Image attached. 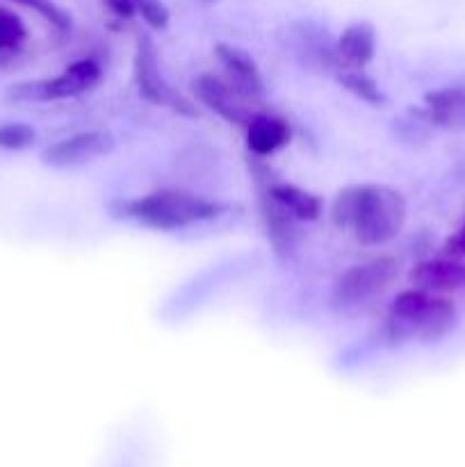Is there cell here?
<instances>
[{"label": "cell", "instance_id": "cell-1", "mask_svg": "<svg viewBox=\"0 0 465 467\" xmlns=\"http://www.w3.org/2000/svg\"><path fill=\"white\" fill-rule=\"evenodd\" d=\"M408 217L401 192L388 185H349L336 196L331 222L358 244L381 246L395 240Z\"/></svg>", "mask_w": 465, "mask_h": 467}, {"label": "cell", "instance_id": "cell-2", "mask_svg": "<svg viewBox=\"0 0 465 467\" xmlns=\"http://www.w3.org/2000/svg\"><path fill=\"white\" fill-rule=\"evenodd\" d=\"M456 327V308L445 296H433L431 292L408 290L401 292L390 306L381 337L386 345L401 347L410 340L438 342Z\"/></svg>", "mask_w": 465, "mask_h": 467}, {"label": "cell", "instance_id": "cell-3", "mask_svg": "<svg viewBox=\"0 0 465 467\" xmlns=\"http://www.w3.org/2000/svg\"><path fill=\"white\" fill-rule=\"evenodd\" d=\"M114 219H130L155 231H178L191 223L208 222L223 213V205L190 192H155L130 201H117L109 208Z\"/></svg>", "mask_w": 465, "mask_h": 467}, {"label": "cell", "instance_id": "cell-4", "mask_svg": "<svg viewBox=\"0 0 465 467\" xmlns=\"http://www.w3.org/2000/svg\"><path fill=\"white\" fill-rule=\"evenodd\" d=\"M397 276V263L392 258H377L354 265L337 278L333 287V306L337 310H356L372 304L388 290Z\"/></svg>", "mask_w": 465, "mask_h": 467}, {"label": "cell", "instance_id": "cell-5", "mask_svg": "<svg viewBox=\"0 0 465 467\" xmlns=\"http://www.w3.org/2000/svg\"><path fill=\"white\" fill-rule=\"evenodd\" d=\"M100 80V67L94 59H80L73 62L71 67L64 68L59 76L48 78V80H35L23 82V85L12 87L7 91L9 100H35V103H46V100H59V99H73L91 87L98 85Z\"/></svg>", "mask_w": 465, "mask_h": 467}, {"label": "cell", "instance_id": "cell-6", "mask_svg": "<svg viewBox=\"0 0 465 467\" xmlns=\"http://www.w3.org/2000/svg\"><path fill=\"white\" fill-rule=\"evenodd\" d=\"M135 82L137 91L144 100L153 105H162V108L173 109L185 117H196V108L187 99H182L176 89L167 82V78L160 71L158 48L150 41V36H140L137 41L135 53Z\"/></svg>", "mask_w": 465, "mask_h": 467}, {"label": "cell", "instance_id": "cell-7", "mask_svg": "<svg viewBox=\"0 0 465 467\" xmlns=\"http://www.w3.org/2000/svg\"><path fill=\"white\" fill-rule=\"evenodd\" d=\"M114 149V137L103 130L78 132L68 140L57 141L44 150V162L53 169H71L80 164L91 162L96 158H103Z\"/></svg>", "mask_w": 465, "mask_h": 467}, {"label": "cell", "instance_id": "cell-8", "mask_svg": "<svg viewBox=\"0 0 465 467\" xmlns=\"http://www.w3.org/2000/svg\"><path fill=\"white\" fill-rule=\"evenodd\" d=\"M194 91L203 105H208L214 114L226 119L228 123H237L244 126L251 121L253 112H251L246 96H242L231 82H223L214 76H201L194 82Z\"/></svg>", "mask_w": 465, "mask_h": 467}, {"label": "cell", "instance_id": "cell-9", "mask_svg": "<svg viewBox=\"0 0 465 467\" xmlns=\"http://www.w3.org/2000/svg\"><path fill=\"white\" fill-rule=\"evenodd\" d=\"M214 55L222 62V67L226 68L228 82L242 96H246L249 100H255L263 96V78H260L253 57L246 50L235 48V46L217 44L214 46Z\"/></svg>", "mask_w": 465, "mask_h": 467}, {"label": "cell", "instance_id": "cell-10", "mask_svg": "<svg viewBox=\"0 0 465 467\" xmlns=\"http://www.w3.org/2000/svg\"><path fill=\"white\" fill-rule=\"evenodd\" d=\"M263 219H264V228H267V237L272 242L274 251H276L281 258H287L296 251L301 240V231H299V219L290 213V210L283 208L276 199H272L269 194L263 196Z\"/></svg>", "mask_w": 465, "mask_h": 467}, {"label": "cell", "instance_id": "cell-11", "mask_svg": "<svg viewBox=\"0 0 465 467\" xmlns=\"http://www.w3.org/2000/svg\"><path fill=\"white\" fill-rule=\"evenodd\" d=\"M424 109L418 112L433 126L447 130H465V89L463 87H445V89L429 91L424 96Z\"/></svg>", "mask_w": 465, "mask_h": 467}, {"label": "cell", "instance_id": "cell-12", "mask_svg": "<svg viewBox=\"0 0 465 467\" xmlns=\"http://www.w3.org/2000/svg\"><path fill=\"white\" fill-rule=\"evenodd\" d=\"M410 283L424 292L465 290V263H459L456 258L419 263L410 272Z\"/></svg>", "mask_w": 465, "mask_h": 467}, {"label": "cell", "instance_id": "cell-13", "mask_svg": "<svg viewBox=\"0 0 465 467\" xmlns=\"http://www.w3.org/2000/svg\"><path fill=\"white\" fill-rule=\"evenodd\" d=\"M290 141V123L274 114H253L246 123V144L255 155H272Z\"/></svg>", "mask_w": 465, "mask_h": 467}, {"label": "cell", "instance_id": "cell-14", "mask_svg": "<svg viewBox=\"0 0 465 467\" xmlns=\"http://www.w3.org/2000/svg\"><path fill=\"white\" fill-rule=\"evenodd\" d=\"M374 50H377V36L369 23H354L340 35L336 44L337 59L345 62V67L363 68L372 62Z\"/></svg>", "mask_w": 465, "mask_h": 467}, {"label": "cell", "instance_id": "cell-15", "mask_svg": "<svg viewBox=\"0 0 465 467\" xmlns=\"http://www.w3.org/2000/svg\"><path fill=\"white\" fill-rule=\"evenodd\" d=\"M267 194L276 199L283 208L290 210L299 222H315L322 214V201L315 194H310V192L299 190L294 185H285V182L269 185Z\"/></svg>", "mask_w": 465, "mask_h": 467}, {"label": "cell", "instance_id": "cell-16", "mask_svg": "<svg viewBox=\"0 0 465 467\" xmlns=\"http://www.w3.org/2000/svg\"><path fill=\"white\" fill-rule=\"evenodd\" d=\"M27 30L21 16L12 9L0 7V53H16L26 44Z\"/></svg>", "mask_w": 465, "mask_h": 467}, {"label": "cell", "instance_id": "cell-17", "mask_svg": "<svg viewBox=\"0 0 465 467\" xmlns=\"http://www.w3.org/2000/svg\"><path fill=\"white\" fill-rule=\"evenodd\" d=\"M337 80H340V85L345 87L349 94H354L356 99L372 105L383 103V94L377 87V82H374L369 76H365L363 71H342L340 76H337Z\"/></svg>", "mask_w": 465, "mask_h": 467}, {"label": "cell", "instance_id": "cell-18", "mask_svg": "<svg viewBox=\"0 0 465 467\" xmlns=\"http://www.w3.org/2000/svg\"><path fill=\"white\" fill-rule=\"evenodd\" d=\"M36 132L27 123H5L0 126V149L23 150L35 144Z\"/></svg>", "mask_w": 465, "mask_h": 467}, {"label": "cell", "instance_id": "cell-19", "mask_svg": "<svg viewBox=\"0 0 465 467\" xmlns=\"http://www.w3.org/2000/svg\"><path fill=\"white\" fill-rule=\"evenodd\" d=\"M12 3L23 5V7L27 9H35L41 18H46V21H48L50 26L57 27V30H68V27H71L68 14L64 12L62 7H57L53 0H12Z\"/></svg>", "mask_w": 465, "mask_h": 467}, {"label": "cell", "instance_id": "cell-20", "mask_svg": "<svg viewBox=\"0 0 465 467\" xmlns=\"http://www.w3.org/2000/svg\"><path fill=\"white\" fill-rule=\"evenodd\" d=\"M135 12L149 23L153 30H164L169 23V9L162 0H132Z\"/></svg>", "mask_w": 465, "mask_h": 467}, {"label": "cell", "instance_id": "cell-21", "mask_svg": "<svg viewBox=\"0 0 465 467\" xmlns=\"http://www.w3.org/2000/svg\"><path fill=\"white\" fill-rule=\"evenodd\" d=\"M442 254H445L447 258H456V260L465 258V223L450 237V240L445 242Z\"/></svg>", "mask_w": 465, "mask_h": 467}, {"label": "cell", "instance_id": "cell-22", "mask_svg": "<svg viewBox=\"0 0 465 467\" xmlns=\"http://www.w3.org/2000/svg\"><path fill=\"white\" fill-rule=\"evenodd\" d=\"M103 3L108 5V7L112 9L119 18H132L137 14L132 0H103Z\"/></svg>", "mask_w": 465, "mask_h": 467}, {"label": "cell", "instance_id": "cell-23", "mask_svg": "<svg viewBox=\"0 0 465 467\" xmlns=\"http://www.w3.org/2000/svg\"><path fill=\"white\" fill-rule=\"evenodd\" d=\"M199 3H203V5H214V3H219V0H199Z\"/></svg>", "mask_w": 465, "mask_h": 467}]
</instances>
